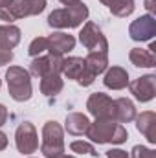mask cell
Returning a JSON list of instances; mask_svg holds the SVG:
<instances>
[{"mask_svg":"<svg viewBox=\"0 0 156 158\" xmlns=\"http://www.w3.org/2000/svg\"><path fill=\"white\" fill-rule=\"evenodd\" d=\"M20 40V30L17 26H0V50H13Z\"/></svg>","mask_w":156,"mask_h":158,"instance_id":"ac0fdd59","label":"cell"},{"mask_svg":"<svg viewBox=\"0 0 156 158\" xmlns=\"http://www.w3.org/2000/svg\"><path fill=\"white\" fill-rule=\"evenodd\" d=\"M9 4V0H0V7H4V6H7Z\"/></svg>","mask_w":156,"mask_h":158,"instance_id":"d6a6232c","label":"cell"},{"mask_svg":"<svg viewBox=\"0 0 156 158\" xmlns=\"http://www.w3.org/2000/svg\"><path fill=\"white\" fill-rule=\"evenodd\" d=\"M107 158H129L127 151H121V149H110L107 151Z\"/></svg>","mask_w":156,"mask_h":158,"instance_id":"484cf974","label":"cell"},{"mask_svg":"<svg viewBox=\"0 0 156 158\" xmlns=\"http://www.w3.org/2000/svg\"><path fill=\"white\" fill-rule=\"evenodd\" d=\"M79 40L90 52H105L107 53V50H109V44H107L105 35L101 33V30L94 22H86L84 24V28L79 33Z\"/></svg>","mask_w":156,"mask_h":158,"instance_id":"52a82bcc","label":"cell"},{"mask_svg":"<svg viewBox=\"0 0 156 158\" xmlns=\"http://www.w3.org/2000/svg\"><path fill=\"white\" fill-rule=\"evenodd\" d=\"M136 127L142 134H145V138L156 143V116L154 112H143L142 116L136 118Z\"/></svg>","mask_w":156,"mask_h":158,"instance_id":"4fadbf2b","label":"cell"},{"mask_svg":"<svg viewBox=\"0 0 156 158\" xmlns=\"http://www.w3.org/2000/svg\"><path fill=\"white\" fill-rule=\"evenodd\" d=\"M9 94L15 101H28L31 98V81L30 74L20 66H11L6 74Z\"/></svg>","mask_w":156,"mask_h":158,"instance_id":"277c9868","label":"cell"},{"mask_svg":"<svg viewBox=\"0 0 156 158\" xmlns=\"http://www.w3.org/2000/svg\"><path fill=\"white\" fill-rule=\"evenodd\" d=\"M40 151L46 158H53L64 153V140H63V129L55 121H48L42 129V145Z\"/></svg>","mask_w":156,"mask_h":158,"instance_id":"5b68a950","label":"cell"},{"mask_svg":"<svg viewBox=\"0 0 156 158\" xmlns=\"http://www.w3.org/2000/svg\"><path fill=\"white\" fill-rule=\"evenodd\" d=\"M15 142H17V149L22 155H30L35 153V149L39 147V140H37V131L30 121H24L18 125L17 132H15Z\"/></svg>","mask_w":156,"mask_h":158,"instance_id":"ba28073f","label":"cell"},{"mask_svg":"<svg viewBox=\"0 0 156 158\" xmlns=\"http://www.w3.org/2000/svg\"><path fill=\"white\" fill-rule=\"evenodd\" d=\"M88 17V7L79 0L68 4L64 9H55L48 17V24L51 28H77Z\"/></svg>","mask_w":156,"mask_h":158,"instance_id":"7a4b0ae2","label":"cell"},{"mask_svg":"<svg viewBox=\"0 0 156 158\" xmlns=\"http://www.w3.org/2000/svg\"><path fill=\"white\" fill-rule=\"evenodd\" d=\"M84 70H86L84 59H81V57H68V59H63L61 72H63L68 79H76V81H77V79L83 76Z\"/></svg>","mask_w":156,"mask_h":158,"instance_id":"2e32d148","label":"cell"},{"mask_svg":"<svg viewBox=\"0 0 156 158\" xmlns=\"http://www.w3.org/2000/svg\"><path fill=\"white\" fill-rule=\"evenodd\" d=\"M132 158H156V153L147 149V147H142V145H136L132 149Z\"/></svg>","mask_w":156,"mask_h":158,"instance_id":"d4e9b609","label":"cell"},{"mask_svg":"<svg viewBox=\"0 0 156 158\" xmlns=\"http://www.w3.org/2000/svg\"><path fill=\"white\" fill-rule=\"evenodd\" d=\"M86 136L96 143H123L127 140V131L114 119H97L90 123Z\"/></svg>","mask_w":156,"mask_h":158,"instance_id":"6da1fadb","label":"cell"},{"mask_svg":"<svg viewBox=\"0 0 156 158\" xmlns=\"http://www.w3.org/2000/svg\"><path fill=\"white\" fill-rule=\"evenodd\" d=\"M99 2H101V4H105V6H110L114 0H99Z\"/></svg>","mask_w":156,"mask_h":158,"instance_id":"1f68e13d","label":"cell"},{"mask_svg":"<svg viewBox=\"0 0 156 158\" xmlns=\"http://www.w3.org/2000/svg\"><path fill=\"white\" fill-rule=\"evenodd\" d=\"M6 145H7V136L4 132H0V151L6 149Z\"/></svg>","mask_w":156,"mask_h":158,"instance_id":"83f0119b","label":"cell"},{"mask_svg":"<svg viewBox=\"0 0 156 158\" xmlns=\"http://www.w3.org/2000/svg\"><path fill=\"white\" fill-rule=\"evenodd\" d=\"M129 33L134 40H149L154 37L156 33V20L153 15H143L140 19H136L130 28H129Z\"/></svg>","mask_w":156,"mask_h":158,"instance_id":"30bf717a","label":"cell"},{"mask_svg":"<svg viewBox=\"0 0 156 158\" xmlns=\"http://www.w3.org/2000/svg\"><path fill=\"white\" fill-rule=\"evenodd\" d=\"M30 55L31 57H37V55H42L44 52H48V39L46 37H37L33 39V42L30 44Z\"/></svg>","mask_w":156,"mask_h":158,"instance_id":"603a6c76","label":"cell"},{"mask_svg":"<svg viewBox=\"0 0 156 158\" xmlns=\"http://www.w3.org/2000/svg\"><path fill=\"white\" fill-rule=\"evenodd\" d=\"M114 116H116L117 123H129L136 118V109L132 105V101L119 98L114 101Z\"/></svg>","mask_w":156,"mask_h":158,"instance_id":"9a60e30c","label":"cell"},{"mask_svg":"<svg viewBox=\"0 0 156 158\" xmlns=\"http://www.w3.org/2000/svg\"><path fill=\"white\" fill-rule=\"evenodd\" d=\"M103 81H105V86H109L112 90H121V88H125L129 85V74L119 66H112L107 72Z\"/></svg>","mask_w":156,"mask_h":158,"instance_id":"e0dca14e","label":"cell"},{"mask_svg":"<svg viewBox=\"0 0 156 158\" xmlns=\"http://www.w3.org/2000/svg\"><path fill=\"white\" fill-rule=\"evenodd\" d=\"M130 92L138 101H151L156 92V77L154 76H145L130 83Z\"/></svg>","mask_w":156,"mask_h":158,"instance_id":"8fae6325","label":"cell"},{"mask_svg":"<svg viewBox=\"0 0 156 158\" xmlns=\"http://www.w3.org/2000/svg\"><path fill=\"white\" fill-rule=\"evenodd\" d=\"M153 2H154V0H145V7H147L151 13L154 11V6H153Z\"/></svg>","mask_w":156,"mask_h":158,"instance_id":"f1b7e54d","label":"cell"},{"mask_svg":"<svg viewBox=\"0 0 156 158\" xmlns=\"http://www.w3.org/2000/svg\"><path fill=\"white\" fill-rule=\"evenodd\" d=\"M84 64H86V68H88L94 76H97V74L105 72V68H107V64H109L107 53H105V52H90L88 57L84 59Z\"/></svg>","mask_w":156,"mask_h":158,"instance_id":"ffe728a7","label":"cell"},{"mask_svg":"<svg viewBox=\"0 0 156 158\" xmlns=\"http://www.w3.org/2000/svg\"><path fill=\"white\" fill-rule=\"evenodd\" d=\"M46 7V0H9L7 6L0 7V20L13 22L22 17L39 15Z\"/></svg>","mask_w":156,"mask_h":158,"instance_id":"3957f363","label":"cell"},{"mask_svg":"<svg viewBox=\"0 0 156 158\" xmlns=\"http://www.w3.org/2000/svg\"><path fill=\"white\" fill-rule=\"evenodd\" d=\"M70 149H72L74 153H84V155H92V156H97V153H96L94 145H90V143H86V142H72Z\"/></svg>","mask_w":156,"mask_h":158,"instance_id":"cb8c5ba5","label":"cell"},{"mask_svg":"<svg viewBox=\"0 0 156 158\" xmlns=\"http://www.w3.org/2000/svg\"><path fill=\"white\" fill-rule=\"evenodd\" d=\"M64 6H68V4H74V2H79V0H61Z\"/></svg>","mask_w":156,"mask_h":158,"instance_id":"4dcf8cb0","label":"cell"},{"mask_svg":"<svg viewBox=\"0 0 156 158\" xmlns=\"http://www.w3.org/2000/svg\"><path fill=\"white\" fill-rule=\"evenodd\" d=\"M53 158H76V156H68V155H64V153H61V155H57V156Z\"/></svg>","mask_w":156,"mask_h":158,"instance_id":"f546056e","label":"cell"},{"mask_svg":"<svg viewBox=\"0 0 156 158\" xmlns=\"http://www.w3.org/2000/svg\"><path fill=\"white\" fill-rule=\"evenodd\" d=\"M88 127H90L88 118L83 116V114H79V112H74V114H70V116L66 118V131H68L70 134H76V136L86 134Z\"/></svg>","mask_w":156,"mask_h":158,"instance_id":"d6986e66","label":"cell"},{"mask_svg":"<svg viewBox=\"0 0 156 158\" xmlns=\"http://www.w3.org/2000/svg\"><path fill=\"white\" fill-rule=\"evenodd\" d=\"M40 90L46 96H55L63 90V79L59 77V74H48L40 81Z\"/></svg>","mask_w":156,"mask_h":158,"instance_id":"44dd1931","label":"cell"},{"mask_svg":"<svg viewBox=\"0 0 156 158\" xmlns=\"http://www.w3.org/2000/svg\"><path fill=\"white\" fill-rule=\"evenodd\" d=\"M74 46H76V39L68 33H53L48 37V52L50 53L63 55V53L74 50Z\"/></svg>","mask_w":156,"mask_h":158,"instance_id":"7c38bea8","label":"cell"},{"mask_svg":"<svg viewBox=\"0 0 156 158\" xmlns=\"http://www.w3.org/2000/svg\"><path fill=\"white\" fill-rule=\"evenodd\" d=\"M61 64L63 57L57 53H48V55H39L31 63V74L33 76H48V74H61Z\"/></svg>","mask_w":156,"mask_h":158,"instance_id":"9c48e42d","label":"cell"},{"mask_svg":"<svg viewBox=\"0 0 156 158\" xmlns=\"http://www.w3.org/2000/svg\"><path fill=\"white\" fill-rule=\"evenodd\" d=\"M154 50H156L154 44H151V48H149V50L134 48V50H130V55H129V57H130V61H132V64H134V66L151 68V66H154V63H156Z\"/></svg>","mask_w":156,"mask_h":158,"instance_id":"5bb4252c","label":"cell"},{"mask_svg":"<svg viewBox=\"0 0 156 158\" xmlns=\"http://www.w3.org/2000/svg\"><path fill=\"white\" fill-rule=\"evenodd\" d=\"M88 112L94 116L96 119H114V101L107 96V94H101V92H96L88 98Z\"/></svg>","mask_w":156,"mask_h":158,"instance_id":"8992f818","label":"cell"},{"mask_svg":"<svg viewBox=\"0 0 156 158\" xmlns=\"http://www.w3.org/2000/svg\"><path fill=\"white\" fill-rule=\"evenodd\" d=\"M7 116H9V114H7V109H6L4 105H0V127L7 121Z\"/></svg>","mask_w":156,"mask_h":158,"instance_id":"4316f807","label":"cell"},{"mask_svg":"<svg viewBox=\"0 0 156 158\" xmlns=\"http://www.w3.org/2000/svg\"><path fill=\"white\" fill-rule=\"evenodd\" d=\"M109 7L116 17H127L134 11V0H114Z\"/></svg>","mask_w":156,"mask_h":158,"instance_id":"7402d4cb","label":"cell"}]
</instances>
